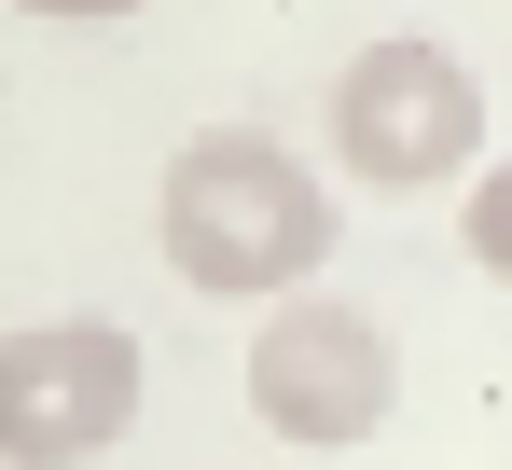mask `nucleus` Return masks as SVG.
<instances>
[{
  "mask_svg": "<svg viewBox=\"0 0 512 470\" xmlns=\"http://www.w3.org/2000/svg\"><path fill=\"white\" fill-rule=\"evenodd\" d=\"M28 14H56V28H97V14H139V0H28Z\"/></svg>",
  "mask_w": 512,
  "mask_h": 470,
  "instance_id": "6",
  "label": "nucleus"
},
{
  "mask_svg": "<svg viewBox=\"0 0 512 470\" xmlns=\"http://www.w3.org/2000/svg\"><path fill=\"white\" fill-rule=\"evenodd\" d=\"M139 429V332L28 318L0 332V470H84Z\"/></svg>",
  "mask_w": 512,
  "mask_h": 470,
  "instance_id": "4",
  "label": "nucleus"
},
{
  "mask_svg": "<svg viewBox=\"0 0 512 470\" xmlns=\"http://www.w3.org/2000/svg\"><path fill=\"white\" fill-rule=\"evenodd\" d=\"M471 153H485V83H471L457 42L388 28V42H360V56L333 70V166L346 180L429 194V180H457Z\"/></svg>",
  "mask_w": 512,
  "mask_h": 470,
  "instance_id": "2",
  "label": "nucleus"
},
{
  "mask_svg": "<svg viewBox=\"0 0 512 470\" xmlns=\"http://www.w3.org/2000/svg\"><path fill=\"white\" fill-rule=\"evenodd\" d=\"M153 235H167V263L194 291L263 305V291H305V277L333 263V194H319V166L277 153L263 125H208V139L167 166Z\"/></svg>",
  "mask_w": 512,
  "mask_h": 470,
  "instance_id": "1",
  "label": "nucleus"
},
{
  "mask_svg": "<svg viewBox=\"0 0 512 470\" xmlns=\"http://www.w3.org/2000/svg\"><path fill=\"white\" fill-rule=\"evenodd\" d=\"M388 401H402V346H388V318L346 305V291H263V332H250V415L277 443H374L388 429Z\"/></svg>",
  "mask_w": 512,
  "mask_h": 470,
  "instance_id": "3",
  "label": "nucleus"
},
{
  "mask_svg": "<svg viewBox=\"0 0 512 470\" xmlns=\"http://www.w3.org/2000/svg\"><path fill=\"white\" fill-rule=\"evenodd\" d=\"M457 249H471V263L512 291V166H485V153L457 166Z\"/></svg>",
  "mask_w": 512,
  "mask_h": 470,
  "instance_id": "5",
  "label": "nucleus"
}]
</instances>
